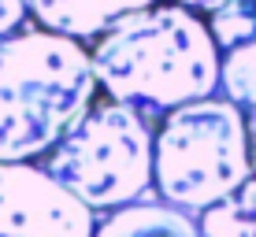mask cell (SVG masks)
I'll return each instance as SVG.
<instances>
[{
    "instance_id": "6da1fadb",
    "label": "cell",
    "mask_w": 256,
    "mask_h": 237,
    "mask_svg": "<svg viewBox=\"0 0 256 237\" xmlns=\"http://www.w3.org/2000/svg\"><path fill=\"white\" fill-rule=\"evenodd\" d=\"M104 96L164 119L174 108L219 93L223 48L204 15L160 0L119 19L90 45Z\"/></svg>"
},
{
    "instance_id": "7a4b0ae2",
    "label": "cell",
    "mask_w": 256,
    "mask_h": 237,
    "mask_svg": "<svg viewBox=\"0 0 256 237\" xmlns=\"http://www.w3.org/2000/svg\"><path fill=\"white\" fill-rule=\"evenodd\" d=\"M86 41L45 26L0 33V163L41 160L96 100Z\"/></svg>"
},
{
    "instance_id": "3957f363",
    "label": "cell",
    "mask_w": 256,
    "mask_h": 237,
    "mask_svg": "<svg viewBox=\"0 0 256 237\" xmlns=\"http://www.w3.org/2000/svg\"><path fill=\"white\" fill-rule=\"evenodd\" d=\"M252 178L245 108L223 93L174 108L156 126V193L204 215Z\"/></svg>"
},
{
    "instance_id": "277c9868",
    "label": "cell",
    "mask_w": 256,
    "mask_h": 237,
    "mask_svg": "<svg viewBox=\"0 0 256 237\" xmlns=\"http://www.w3.org/2000/svg\"><path fill=\"white\" fill-rule=\"evenodd\" d=\"M156 119L112 96H96L64 141L41 156L67 189H74L93 212H116L122 204L156 193Z\"/></svg>"
},
{
    "instance_id": "5b68a950",
    "label": "cell",
    "mask_w": 256,
    "mask_h": 237,
    "mask_svg": "<svg viewBox=\"0 0 256 237\" xmlns=\"http://www.w3.org/2000/svg\"><path fill=\"white\" fill-rule=\"evenodd\" d=\"M96 212L45 163H0V237H93Z\"/></svg>"
},
{
    "instance_id": "8992f818",
    "label": "cell",
    "mask_w": 256,
    "mask_h": 237,
    "mask_svg": "<svg viewBox=\"0 0 256 237\" xmlns=\"http://www.w3.org/2000/svg\"><path fill=\"white\" fill-rule=\"evenodd\" d=\"M152 4H160V0H30V15L45 30L93 45L108 26Z\"/></svg>"
},
{
    "instance_id": "52a82bcc",
    "label": "cell",
    "mask_w": 256,
    "mask_h": 237,
    "mask_svg": "<svg viewBox=\"0 0 256 237\" xmlns=\"http://www.w3.org/2000/svg\"><path fill=\"white\" fill-rule=\"evenodd\" d=\"M93 237H204V234H200L197 215L167 204L160 193H148L134 204L104 212Z\"/></svg>"
},
{
    "instance_id": "ba28073f",
    "label": "cell",
    "mask_w": 256,
    "mask_h": 237,
    "mask_svg": "<svg viewBox=\"0 0 256 237\" xmlns=\"http://www.w3.org/2000/svg\"><path fill=\"white\" fill-rule=\"evenodd\" d=\"M197 219L204 237H256V174Z\"/></svg>"
},
{
    "instance_id": "9c48e42d",
    "label": "cell",
    "mask_w": 256,
    "mask_h": 237,
    "mask_svg": "<svg viewBox=\"0 0 256 237\" xmlns=\"http://www.w3.org/2000/svg\"><path fill=\"white\" fill-rule=\"evenodd\" d=\"M219 93L234 100L238 108H252L256 104V37L245 41L242 48L223 52V78H219Z\"/></svg>"
},
{
    "instance_id": "30bf717a",
    "label": "cell",
    "mask_w": 256,
    "mask_h": 237,
    "mask_svg": "<svg viewBox=\"0 0 256 237\" xmlns=\"http://www.w3.org/2000/svg\"><path fill=\"white\" fill-rule=\"evenodd\" d=\"M208 26H212V37L223 52H234L242 48L245 41L256 37V0H245V4H234V7H223V11L208 15Z\"/></svg>"
},
{
    "instance_id": "8fae6325",
    "label": "cell",
    "mask_w": 256,
    "mask_h": 237,
    "mask_svg": "<svg viewBox=\"0 0 256 237\" xmlns=\"http://www.w3.org/2000/svg\"><path fill=\"white\" fill-rule=\"evenodd\" d=\"M30 0H0V33H15L30 26Z\"/></svg>"
},
{
    "instance_id": "7c38bea8",
    "label": "cell",
    "mask_w": 256,
    "mask_h": 237,
    "mask_svg": "<svg viewBox=\"0 0 256 237\" xmlns=\"http://www.w3.org/2000/svg\"><path fill=\"white\" fill-rule=\"evenodd\" d=\"M174 4H182V7H190V11H197V15H216V11H223V7H234V4H245V0H174Z\"/></svg>"
},
{
    "instance_id": "4fadbf2b",
    "label": "cell",
    "mask_w": 256,
    "mask_h": 237,
    "mask_svg": "<svg viewBox=\"0 0 256 237\" xmlns=\"http://www.w3.org/2000/svg\"><path fill=\"white\" fill-rule=\"evenodd\" d=\"M245 126H249V156H252V174H256V104L245 108Z\"/></svg>"
}]
</instances>
